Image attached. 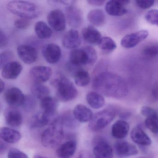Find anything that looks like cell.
<instances>
[{
    "label": "cell",
    "mask_w": 158,
    "mask_h": 158,
    "mask_svg": "<svg viewBox=\"0 0 158 158\" xmlns=\"http://www.w3.org/2000/svg\"><path fill=\"white\" fill-rule=\"evenodd\" d=\"M92 86L97 92L109 98H124L128 91L124 79L111 72H102L97 75L93 79Z\"/></svg>",
    "instance_id": "cell-1"
},
{
    "label": "cell",
    "mask_w": 158,
    "mask_h": 158,
    "mask_svg": "<svg viewBox=\"0 0 158 158\" xmlns=\"http://www.w3.org/2000/svg\"><path fill=\"white\" fill-rule=\"evenodd\" d=\"M7 7L13 14L28 20L37 18L40 14L38 6L31 2L13 1L9 2Z\"/></svg>",
    "instance_id": "cell-2"
},
{
    "label": "cell",
    "mask_w": 158,
    "mask_h": 158,
    "mask_svg": "<svg viewBox=\"0 0 158 158\" xmlns=\"http://www.w3.org/2000/svg\"><path fill=\"white\" fill-rule=\"evenodd\" d=\"M64 136L63 125L60 117L50 125L41 135V141L43 146L49 148H55L60 144Z\"/></svg>",
    "instance_id": "cell-3"
},
{
    "label": "cell",
    "mask_w": 158,
    "mask_h": 158,
    "mask_svg": "<svg viewBox=\"0 0 158 158\" xmlns=\"http://www.w3.org/2000/svg\"><path fill=\"white\" fill-rule=\"evenodd\" d=\"M52 85L57 89L58 98L62 102L71 101L76 98L78 92L72 81L64 77L53 80Z\"/></svg>",
    "instance_id": "cell-4"
},
{
    "label": "cell",
    "mask_w": 158,
    "mask_h": 158,
    "mask_svg": "<svg viewBox=\"0 0 158 158\" xmlns=\"http://www.w3.org/2000/svg\"><path fill=\"white\" fill-rule=\"evenodd\" d=\"M115 113L110 110L100 111L93 115L89 127L93 132L102 130L110 124L115 118Z\"/></svg>",
    "instance_id": "cell-5"
},
{
    "label": "cell",
    "mask_w": 158,
    "mask_h": 158,
    "mask_svg": "<svg viewBox=\"0 0 158 158\" xmlns=\"http://www.w3.org/2000/svg\"><path fill=\"white\" fill-rule=\"evenodd\" d=\"M47 20L51 27L57 32L63 31L66 27V17L60 10L51 11L47 16Z\"/></svg>",
    "instance_id": "cell-6"
},
{
    "label": "cell",
    "mask_w": 158,
    "mask_h": 158,
    "mask_svg": "<svg viewBox=\"0 0 158 158\" xmlns=\"http://www.w3.org/2000/svg\"><path fill=\"white\" fill-rule=\"evenodd\" d=\"M148 36V32L147 30H140L131 33L123 37L121 40V44L126 48H132L145 40Z\"/></svg>",
    "instance_id": "cell-7"
},
{
    "label": "cell",
    "mask_w": 158,
    "mask_h": 158,
    "mask_svg": "<svg viewBox=\"0 0 158 158\" xmlns=\"http://www.w3.org/2000/svg\"><path fill=\"white\" fill-rule=\"evenodd\" d=\"M4 99L7 103L12 108L23 106L25 99V96L22 90L17 87H12L6 90Z\"/></svg>",
    "instance_id": "cell-8"
},
{
    "label": "cell",
    "mask_w": 158,
    "mask_h": 158,
    "mask_svg": "<svg viewBox=\"0 0 158 158\" xmlns=\"http://www.w3.org/2000/svg\"><path fill=\"white\" fill-rule=\"evenodd\" d=\"M94 158H113V152L110 144L105 139L99 138L93 147Z\"/></svg>",
    "instance_id": "cell-9"
},
{
    "label": "cell",
    "mask_w": 158,
    "mask_h": 158,
    "mask_svg": "<svg viewBox=\"0 0 158 158\" xmlns=\"http://www.w3.org/2000/svg\"><path fill=\"white\" fill-rule=\"evenodd\" d=\"M56 114H49L42 111L35 114L30 121V126L32 128H40L52 124L58 118Z\"/></svg>",
    "instance_id": "cell-10"
},
{
    "label": "cell",
    "mask_w": 158,
    "mask_h": 158,
    "mask_svg": "<svg viewBox=\"0 0 158 158\" xmlns=\"http://www.w3.org/2000/svg\"><path fill=\"white\" fill-rule=\"evenodd\" d=\"M42 54L48 63L51 64H55L60 60L61 50L57 44L49 43L43 48Z\"/></svg>",
    "instance_id": "cell-11"
},
{
    "label": "cell",
    "mask_w": 158,
    "mask_h": 158,
    "mask_svg": "<svg viewBox=\"0 0 158 158\" xmlns=\"http://www.w3.org/2000/svg\"><path fill=\"white\" fill-rule=\"evenodd\" d=\"M65 17L70 26L73 28H78L82 25L83 15L80 9L72 5L65 9Z\"/></svg>",
    "instance_id": "cell-12"
},
{
    "label": "cell",
    "mask_w": 158,
    "mask_h": 158,
    "mask_svg": "<svg viewBox=\"0 0 158 158\" xmlns=\"http://www.w3.org/2000/svg\"><path fill=\"white\" fill-rule=\"evenodd\" d=\"M17 53L20 59L26 64H31L36 61V50L29 45H20L17 48Z\"/></svg>",
    "instance_id": "cell-13"
},
{
    "label": "cell",
    "mask_w": 158,
    "mask_h": 158,
    "mask_svg": "<svg viewBox=\"0 0 158 158\" xmlns=\"http://www.w3.org/2000/svg\"><path fill=\"white\" fill-rule=\"evenodd\" d=\"M52 73V69L47 66H35L29 72L32 79L38 83L47 82L51 77Z\"/></svg>",
    "instance_id": "cell-14"
},
{
    "label": "cell",
    "mask_w": 158,
    "mask_h": 158,
    "mask_svg": "<svg viewBox=\"0 0 158 158\" xmlns=\"http://www.w3.org/2000/svg\"><path fill=\"white\" fill-rule=\"evenodd\" d=\"M70 63L75 66L89 64V58L85 48L73 50L70 53Z\"/></svg>",
    "instance_id": "cell-15"
},
{
    "label": "cell",
    "mask_w": 158,
    "mask_h": 158,
    "mask_svg": "<svg viewBox=\"0 0 158 158\" xmlns=\"http://www.w3.org/2000/svg\"><path fill=\"white\" fill-rule=\"evenodd\" d=\"M23 69L22 64L18 62H10L2 68V75L5 79H15L20 75Z\"/></svg>",
    "instance_id": "cell-16"
},
{
    "label": "cell",
    "mask_w": 158,
    "mask_h": 158,
    "mask_svg": "<svg viewBox=\"0 0 158 158\" xmlns=\"http://www.w3.org/2000/svg\"><path fill=\"white\" fill-rule=\"evenodd\" d=\"M62 43L65 48H77L81 44V37L79 32L74 29L69 30L64 36Z\"/></svg>",
    "instance_id": "cell-17"
},
{
    "label": "cell",
    "mask_w": 158,
    "mask_h": 158,
    "mask_svg": "<svg viewBox=\"0 0 158 158\" xmlns=\"http://www.w3.org/2000/svg\"><path fill=\"white\" fill-rule=\"evenodd\" d=\"M115 153L121 157L135 155L138 153L136 147L126 141H117L114 146Z\"/></svg>",
    "instance_id": "cell-18"
},
{
    "label": "cell",
    "mask_w": 158,
    "mask_h": 158,
    "mask_svg": "<svg viewBox=\"0 0 158 158\" xmlns=\"http://www.w3.org/2000/svg\"><path fill=\"white\" fill-rule=\"evenodd\" d=\"M105 10L109 15L113 16H123L127 12L122 1H108L105 5Z\"/></svg>",
    "instance_id": "cell-19"
},
{
    "label": "cell",
    "mask_w": 158,
    "mask_h": 158,
    "mask_svg": "<svg viewBox=\"0 0 158 158\" xmlns=\"http://www.w3.org/2000/svg\"><path fill=\"white\" fill-rule=\"evenodd\" d=\"M82 35L86 42L92 45H98L102 38L99 31L91 26L83 28Z\"/></svg>",
    "instance_id": "cell-20"
},
{
    "label": "cell",
    "mask_w": 158,
    "mask_h": 158,
    "mask_svg": "<svg viewBox=\"0 0 158 158\" xmlns=\"http://www.w3.org/2000/svg\"><path fill=\"white\" fill-rule=\"evenodd\" d=\"M73 114L77 121L80 123L90 122L94 115L92 111L83 104H78L75 107Z\"/></svg>",
    "instance_id": "cell-21"
},
{
    "label": "cell",
    "mask_w": 158,
    "mask_h": 158,
    "mask_svg": "<svg viewBox=\"0 0 158 158\" xmlns=\"http://www.w3.org/2000/svg\"><path fill=\"white\" fill-rule=\"evenodd\" d=\"M76 149V141L74 140L66 141L61 144L57 149V156L59 158H71Z\"/></svg>",
    "instance_id": "cell-22"
},
{
    "label": "cell",
    "mask_w": 158,
    "mask_h": 158,
    "mask_svg": "<svg viewBox=\"0 0 158 158\" xmlns=\"http://www.w3.org/2000/svg\"><path fill=\"white\" fill-rule=\"evenodd\" d=\"M7 124L11 127H20L23 123V116L20 111L15 108L9 109L5 114Z\"/></svg>",
    "instance_id": "cell-23"
},
{
    "label": "cell",
    "mask_w": 158,
    "mask_h": 158,
    "mask_svg": "<svg viewBox=\"0 0 158 158\" xmlns=\"http://www.w3.org/2000/svg\"><path fill=\"white\" fill-rule=\"evenodd\" d=\"M131 138L134 142L141 146H149L152 143L149 137L139 126L133 128L131 131Z\"/></svg>",
    "instance_id": "cell-24"
},
{
    "label": "cell",
    "mask_w": 158,
    "mask_h": 158,
    "mask_svg": "<svg viewBox=\"0 0 158 158\" xmlns=\"http://www.w3.org/2000/svg\"><path fill=\"white\" fill-rule=\"evenodd\" d=\"M0 137L3 141L7 143L15 144L21 139L22 135L21 133L15 129L3 127L0 130Z\"/></svg>",
    "instance_id": "cell-25"
},
{
    "label": "cell",
    "mask_w": 158,
    "mask_h": 158,
    "mask_svg": "<svg viewBox=\"0 0 158 158\" xmlns=\"http://www.w3.org/2000/svg\"><path fill=\"white\" fill-rule=\"evenodd\" d=\"M129 130V125L127 122L124 120H118L112 126V135L115 138L122 139L127 136Z\"/></svg>",
    "instance_id": "cell-26"
},
{
    "label": "cell",
    "mask_w": 158,
    "mask_h": 158,
    "mask_svg": "<svg viewBox=\"0 0 158 158\" xmlns=\"http://www.w3.org/2000/svg\"><path fill=\"white\" fill-rule=\"evenodd\" d=\"M40 104L42 111L49 114H56V110L59 106L58 101L50 96L40 100Z\"/></svg>",
    "instance_id": "cell-27"
},
{
    "label": "cell",
    "mask_w": 158,
    "mask_h": 158,
    "mask_svg": "<svg viewBox=\"0 0 158 158\" xmlns=\"http://www.w3.org/2000/svg\"><path fill=\"white\" fill-rule=\"evenodd\" d=\"M87 102L89 105L95 109L101 108L105 103V99L102 95L95 91L89 92L86 97Z\"/></svg>",
    "instance_id": "cell-28"
},
{
    "label": "cell",
    "mask_w": 158,
    "mask_h": 158,
    "mask_svg": "<svg viewBox=\"0 0 158 158\" xmlns=\"http://www.w3.org/2000/svg\"><path fill=\"white\" fill-rule=\"evenodd\" d=\"M87 18L93 25L97 27L103 26L106 20L105 14L100 9H95L90 11L88 14Z\"/></svg>",
    "instance_id": "cell-29"
},
{
    "label": "cell",
    "mask_w": 158,
    "mask_h": 158,
    "mask_svg": "<svg viewBox=\"0 0 158 158\" xmlns=\"http://www.w3.org/2000/svg\"><path fill=\"white\" fill-rule=\"evenodd\" d=\"M35 31L38 37L40 39H47L52 35L51 28L43 21H38L35 26Z\"/></svg>",
    "instance_id": "cell-30"
},
{
    "label": "cell",
    "mask_w": 158,
    "mask_h": 158,
    "mask_svg": "<svg viewBox=\"0 0 158 158\" xmlns=\"http://www.w3.org/2000/svg\"><path fill=\"white\" fill-rule=\"evenodd\" d=\"M31 91L33 96L40 100L50 96V93L49 89L41 83H35L31 87Z\"/></svg>",
    "instance_id": "cell-31"
},
{
    "label": "cell",
    "mask_w": 158,
    "mask_h": 158,
    "mask_svg": "<svg viewBox=\"0 0 158 158\" xmlns=\"http://www.w3.org/2000/svg\"><path fill=\"white\" fill-rule=\"evenodd\" d=\"M90 79V74L86 70L78 69L75 73V83L78 86H86L89 84Z\"/></svg>",
    "instance_id": "cell-32"
},
{
    "label": "cell",
    "mask_w": 158,
    "mask_h": 158,
    "mask_svg": "<svg viewBox=\"0 0 158 158\" xmlns=\"http://www.w3.org/2000/svg\"><path fill=\"white\" fill-rule=\"evenodd\" d=\"M143 56L149 59H154L158 57V43H151L146 45L142 50Z\"/></svg>",
    "instance_id": "cell-33"
},
{
    "label": "cell",
    "mask_w": 158,
    "mask_h": 158,
    "mask_svg": "<svg viewBox=\"0 0 158 158\" xmlns=\"http://www.w3.org/2000/svg\"><path fill=\"white\" fill-rule=\"evenodd\" d=\"M98 46L101 50L107 52L113 51L117 48L114 40L109 37H102Z\"/></svg>",
    "instance_id": "cell-34"
},
{
    "label": "cell",
    "mask_w": 158,
    "mask_h": 158,
    "mask_svg": "<svg viewBox=\"0 0 158 158\" xmlns=\"http://www.w3.org/2000/svg\"><path fill=\"white\" fill-rule=\"evenodd\" d=\"M145 124L147 128L152 133H158V114L146 118Z\"/></svg>",
    "instance_id": "cell-35"
},
{
    "label": "cell",
    "mask_w": 158,
    "mask_h": 158,
    "mask_svg": "<svg viewBox=\"0 0 158 158\" xmlns=\"http://www.w3.org/2000/svg\"><path fill=\"white\" fill-rule=\"evenodd\" d=\"M61 122L63 125L65 126L69 127H73L75 126L76 124V121L74 120V116L71 115L70 113H66L61 117H60Z\"/></svg>",
    "instance_id": "cell-36"
},
{
    "label": "cell",
    "mask_w": 158,
    "mask_h": 158,
    "mask_svg": "<svg viewBox=\"0 0 158 158\" xmlns=\"http://www.w3.org/2000/svg\"><path fill=\"white\" fill-rule=\"evenodd\" d=\"M145 19L151 24L158 26V10H151L145 15Z\"/></svg>",
    "instance_id": "cell-37"
},
{
    "label": "cell",
    "mask_w": 158,
    "mask_h": 158,
    "mask_svg": "<svg viewBox=\"0 0 158 158\" xmlns=\"http://www.w3.org/2000/svg\"><path fill=\"white\" fill-rule=\"evenodd\" d=\"M35 98L34 96L27 95L25 96V99L23 104L24 109L27 111H32L35 109L36 106Z\"/></svg>",
    "instance_id": "cell-38"
},
{
    "label": "cell",
    "mask_w": 158,
    "mask_h": 158,
    "mask_svg": "<svg viewBox=\"0 0 158 158\" xmlns=\"http://www.w3.org/2000/svg\"><path fill=\"white\" fill-rule=\"evenodd\" d=\"M13 58V54L11 52L5 51L2 52L0 55V66L1 69L4 65L10 62Z\"/></svg>",
    "instance_id": "cell-39"
},
{
    "label": "cell",
    "mask_w": 158,
    "mask_h": 158,
    "mask_svg": "<svg viewBox=\"0 0 158 158\" xmlns=\"http://www.w3.org/2000/svg\"><path fill=\"white\" fill-rule=\"evenodd\" d=\"M8 158H28V156L23 152L16 148H11L9 150Z\"/></svg>",
    "instance_id": "cell-40"
},
{
    "label": "cell",
    "mask_w": 158,
    "mask_h": 158,
    "mask_svg": "<svg viewBox=\"0 0 158 158\" xmlns=\"http://www.w3.org/2000/svg\"><path fill=\"white\" fill-rule=\"evenodd\" d=\"M15 26L19 29H26L30 26V23L28 19L19 18L14 22Z\"/></svg>",
    "instance_id": "cell-41"
},
{
    "label": "cell",
    "mask_w": 158,
    "mask_h": 158,
    "mask_svg": "<svg viewBox=\"0 0 158 158\" xmlns=\"http://www.w3.org/2000/svg\"><path fill=\"white\" fill-rule=\"evenodd\" d=\"M135 2L136 5L140 9L142 10H147L154 5V1L151 0H138L136 1Z\"/></svg>",
    "instance_id": "cell-42"
},
{
    "label": "cell",
    "mask_w": 158,
    "mask_h": 158,
    "mask_svg": "<svg viewBox=\"0 0 158 158\" xmlns=\"http://www.w3.org/2000/svg\"><path fill=\"white\" fill-rule=\"evenodd\" d=\"M141 113L146 118L158 114V113L155 110L148 106L142 107L141 109Z\"/></svg>",
    "instance_id": "cell-43"
},
{
    "label": "cell",
    "mask_w": 158,
    "mask_h": 158,
    "mask_svg": "<svg viewBox=\"0 0 158 158\" xmlns=\"http://www.w3.org/2000/svg\"><path fill=\"white\" fill-rule=\"evenodd\" d=\"M75 1H50L49 3L52 6H71Z\"/></svg>",
    "instance_id": "cell-44"
},
{
    "label": "cell",
    "mask_w": 158,
    "mask_h": 158,
    "mask_svg": "<svg viewBox=\"0 0 158 158\" xmlns=\"http://www.w3.org/2000/svg\"><path fill=\"white\" fill-rule=\"evenodd\" d=\"M8 36L2 30L0 31V48H2L5 47L8 43Z\"/></svg>",
    "instance_id": "cell-45"
},
{
    "label": "cell",
    "mask_w": 158,
    "mask_h": 158,
    "mask_svg": "<svg viewBox=\"0 0 158 158\" xmlns=\"http://www.w3.org/2000/svg\"><path fill=\"white\" fill-rule=\"evenodd\" d=\"M105 1H102V0H88L87 2L89 5L95 6H102L105 3Z\"/></svg>",
    "instance_id": "cell-46"
},
{
    "label": "cell",
    "mask_w": 158,
    "mask_h": 158,
    "mask_svg": "<svg viewBox=\"0 0 158 158\" xmlns=\"http://www.w3.org/2000/svg\"><path fill=\"white\" fill-rule=\"evenodd\" d=\"M151 94L154 99L158 100V84L153 86L152 89Z\"/></svg>",
    "instance_id": "cell-47"
},
{
    "label": "cell",
    "mask_w": 158,
    "mask_h": 158,
    "mask_svg": "<svg viewBox=\"0 0 158 158\" xmlns=\"http://www.w3.org/2000/svg\"><path fill=\"white\" fill-rule=\"evenodd\" d=\"M77 158H92V157H91L90 153H89L87 151H84L81 152L79 153Z\"/></svg>",
    "instance_id": "cell-48"
},
{
    "label": "cell",
    "mask_w": 158,
    "mask_h": 158,
    "mask_svg": "<svg viewBox=\"0 0 158 158\" xmlns=\"http://www.w3.org/2000/svg\"><path fill=\"white\" fill-rule=\"evenodd\" d=\"M5 88V84L2 79L0 80V92L2 93V92L4 91Z\"/></svg>",
    "instance_id": "cell-49"
},
{
    "label": "cell",
    "mask_w": 158,
    "mask_h": 158,
    "mask_svg": "<svg viewBox=\"0 0 158 158\" xmlns=\"http://www.w3.org/2000/svg\"><path fill=\"white\" fill-rule=\"evenodd\" d=\"M6 145H5L4 143H3V142H1V145H0V152H1V154H2L3 152H4L5 150H6Z\"/></svg>",
    "instance_id": "cell-50"
},
{
    "label": "cell",
    "mask_w": 158,
    "mask_h": 158,
    "mask_svg": "<svg viewBox=\"0 0 158 158\" xmlns=\"http://www.w3.org/2000/svg\"><path fill=\"white\" fill-rule=\"evenodd\" d=\"M34 158H47L46 157H44V156H42V155H37L34 157Z\"/></svg>",
    "instance_id": "cell-51"
},
{
    "label": "cell",
    "mask_w": 158,
    "mask_h": 158,
    "mask_svg": "<svg viewBox=\"0 0 158 158\" xmlns=\"http://www.w3.org/2000/svg\"></svg>",
    "instance_id": "cell-52"
}]
</instances>
